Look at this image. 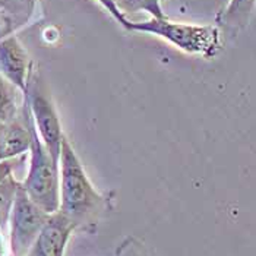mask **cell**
Here are the masks:
<instances>
[{"mask_svg":"<svg viewBox=\"0 0 256 256\" xmlns=\"http://www.w3.org/2000/svg\"><path fill=\"white\" fill-rule=\"evenodd\" d=\"M50 214L42 211L25 194L22 184L16 192V198L9 217L10 236L9 249L10 256H25L34 240L37 238L42 226L46 224Z\"/></svg>","mask_w":256,"mask_h":256,"instance_id":"5","label":"cell"},{"mask_svg":"<svg viewBox=\"0 0 256 256\" xmlns=\"http://www.w3.org/2000/svg\"><path fill=\"white\" fill-rule=\"evenodd\" d=\"M30 112V110H28ZM30 199L47 214L59 211L60 176L59 162L52 157L41 142L31 118V145L30 168L25 180L20 183Z\"/></svg>","mask_w":256,"mask_h":256,"instance_id":"2","label":"cell"},{"mask_svg":"<svg viewBox=\"0 0 256 256\" xmlns=\"http://www.w3.org/2000/svg\"><path fill=\"white\" fill-rule=\"evenodd\" d=\"M75 230V224L60 211L50 214L25 256H64L66 244Z\"/></svg>","mask_w":256,"mask_h":256,"instance_id":"6","label":"cell"},{"mask_svg":"<svg viewBox=\"0 0 256 256\" xmlns=\"http://www.w3.org/2000/svg\"><path fill=\"white\" fill-rule=\"evenodd\" d=\"M120 14H138L148 12L156 20L167 18L161 9V0H113Z\"/></svg>","mask_w":256,"mask_h":256,"instance_id":"12","label":"cell"},{"mask_svg":"<svg viewBox=\"0 0 256 256\" xmlns=\"http://www.w3.org/2000/svg\"><path fill=\"white\" fill-rule=\"evenodd\" d=\"M20 184V183L14 178V174L8 176L0 183V228H3L9 222Z\"/></svg>","mask_w":256,"mask_h":256,"instance_id":"11","label":"cell"},{"mask_svg":"<svg viewBox=\"0 0 256 256\" xmlns=\"http://www.w3.org/2000/svg\"><path fill=\"white\" fill-rule=\"evenodd\" d=\"M254 6L255 0H230L228 6L217 16V22L234 30L243 28L254 14Z\"/></svg>","mask_w":256,"mask_h":256,"instance_id":"9","label":"cell"},{"mask_svg":"<svg viewBox=\"0 0 256 256\" xmlns=\"http://www.w3.org/2000/svg\"><path fill=\"white\" fill-rule=\"evenodd\" d=\"M32 62L15 36L0 40V75L24 92Z\"/></svg>","mask_w":256,"mask_h":256,"instance_id":"7","label":"cell"},{"mask_svg":"<svg viewBox=\"0 0 256 256\" xmlns=\"http://www.w3.org/2000/svg\"><path fill=\"white\" fill-rule=\"evenodd\" d=\"M18 88L0 75V123L10 122L20 114V97Z\"/></svg>","mask_w":256,"mask_h":256,"instance_id":"10","label":"cell"},{"mask_svg":"<svg viewBox=\"0 0 256 256\" xmlns=\"http://www.w3.org/2000/svg\"><path fill=\"white\" fill-rule=\"evenodd\" d=\"M118 256H148L144 244L139 242L136 237H126L123 243L118 246Z\"/></svg>","mask_w":256,"mask_h":256,"instance_id":"13","label":"cell"},{"mask_svg":"<svg viewBox=\"0 0 256 256\" xmlns=\"http://www.w3.org/2000/svg\"><path fill=\"white\" fill-rule=\"evenodd\" d=\"M31 114L24 101L22 118L0 123V161L12 160L30 151Z\"/></svg>","mask_w":256,"mask_h":256,"instance_id":"8","label":"cell"},{"mask_svg":"<svg viewBox=\"0 0 256 256\" xmlns=\"http://www.w3.org/2000/svg\"><path fill=\"white\" fill-rule=\"evenodd\" d=\"M14 167H15V158L12 160H3L0 161V183L10 174H14Z\"/></svg>","mask_w":256,"mask_h":256,"instance_id":"16","label":"cell"},{"mask_svg":"<svg viewBox=\"0 0 256 256\" xmlns=\"http://www.w3.org/2000/svg\"><path fill=\"white\" fill-rule=\"evenodd\" d=\"M98 2L102 4V6H104V8H106V9H107V10H108V12H110V14H112V15H113V16H114V18H116V20H118V22H120V24H122V25H123V26H124V28H126V30L129 28L130 20H128L123 14H120V10L116 8V4H114V2H113V0H98Z\"/></svg>","mask_w":256,"mask_h":256,"instance_id":"14","label":"cell"},{"mask_svg":"<svg viewBox=\"0 0 256 256\" xmlns=\"http://www.w3.org/2000/svg\"><path fill=\"white\" fill-rule=\"evenodd\" d=\"M128 30L158 36L170 41L180 50L190 54L204 56L205 59H212L222 44L220 30L214 25H190L172 22L167 18H151L145 22H130Z\"/></svg>","mask_w":256,"mask_h":256,"instance_id":"3","label":"cell"},{"mask_svg":"<svg viewBox=\"0 0 256 256\" xmlns=\"http://www.w3.org/2000/svg\"><path fill=\"white\" fill-rule=\"evenodd\" d=\"M59 176V211L75 224L76 230L94 232L108 200L96 190L75 150L64 136L60 148Z\"/></svg>","mask_w":256,"mask_h":256,"instance_id":"1","label":"cell"},{"mask_svg":"<svg viewBox=\"0 0 256 256\" xmlns=\"http://www.w3.org/2000/svg\"><path fill=\"white\" fill-rule=\"evenodd\" d=\"M12 2H15V6L20 9L24 20H28V16L32 14V9H34V3H36V0H12Z\"/></svg>","mask_w":256,"mask_h":256,"instance_id":"15","label":"cell"},{"mask_svg":"<svg viewBox=\"0 0 256 256\" xmlns=\"http://www.w3.org/2000/svg\"><path fill=\"white\" fill-rule=\"evenodd\" d=\"M22 94L41 142L48 150L52 157L59 162L60 148L63 140L59 113L56 110V106L53 102L47 85L40 76L34 64L30 70L26 85Z\"/></svg>","mask_w":256,"mask_h":256,"instance_id":"4","label":"cell"},{"mask_svg":"<svg viewBox=\"0 0 256 256\" xmlns=\"http://www.w3.org/2000/svg\"><path fill=\"white\" fill-rule=\"evenodd\" d=\"M0 256H8L6 255V248H4V242H3L2 233H0Z\"/></svg>","mask_w":256,"mask_h":256,"instance_id":"17","label":"cell"}]
</instances>
